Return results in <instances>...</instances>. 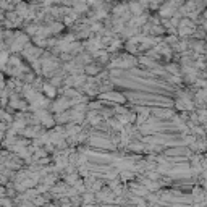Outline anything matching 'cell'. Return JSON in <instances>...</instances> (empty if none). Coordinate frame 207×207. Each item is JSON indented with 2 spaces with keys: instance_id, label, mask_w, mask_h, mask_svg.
Segmentation results:
<instances>
[{
  "instance_id": "obj_1",
  "label": "cell",
  "mask_w": 207,
  "mask_h": 207,
  "mask_svg": "<svg viewBox=\"0 0 207 207\" xmlns=\"http://www.w3.org/2000/svg\"><path fill=\"white\" fill-rule=\"evenodd\" d=\"M68 107V100L66 99H60V100L57 102V105H53V110L57 112V110H63V109H66Z\"/></svg>"
},
{
  "instance_id": "obj_2",
  "label": "cell",
  "mask_w": 207,
  "mask_h": 207,
  "mask_svg": "<svg viewBox=\"0 0 207 207\" xmlns=\"http://www.w3.org/2000/svg\"><path fill=\"white\" fill-rule=\"evenodd\" d=\"M44 91H45V94H47V96H55V87H53V86H44Z\"/></svg>"
},
{
  "instance_id": "obj_3",
  "label": "cell",
  "mask_w": 207,
  "mask_h": 207,
  "mask_svg": "<svg viewBox=\"0 0 207 207\" xmlns=\"http://www.w3.org/2000/svg\"><path fill=\"white\" fill-rule=\"evenodd\" d=\"M66 181L71 183V184H74V183L78 181V176H76V175H70V176H66Z\"/></svg>"
},
{
  "instance_id": "obj_4",
  "label": "cell",
  "mask_w": 207,
  "mask_h": 207,
  "mask_svg": "<svg viewBox=\"0 0 207 207\" xmlns=\"http://www.w3.org/2000/svg\"><path fill=\"white\" fill-rule=\"evenodd\" d=\"M92 201H94V196H92V194H84V202H86V204L92 202Z\"/></svg>"
},
{
  "instance_id": "obj_5",
  "label": "cell",
  "mask_w": 207,
  "mask_h": 207,
  "mask_svg": "<svg viewBox=\"0 0 207 207\" xmlns=\"http://www.w3.org/2000/svg\"><path fill=\"white\" fill-rule=\"evenodd\" d=\"M100 186H102L100 181H94V184H92V188H91V189H92V191H97V189H100Z\"/></svg>"
},
{
  "instance_id": "obj_6",
  "label": "cell",
  "mask_w": 207,
  "mask_h": 207,
  "mask_svg": "<svg viewBox=\"0 0 207 207\" xmlns=\"http://www.w3.org/2000/svg\"><path fill=\"white\" fill-rule=\"evenodd\" d=\"M33 204L34 202H23V204H20V207H33Z\"/></svg>"
},
{
  "instance_id": "obj_7",
  "label": "cell",
  "mask_w": 207,
  "mask_h": 207,
  "mask_svg": "<svg viewBox=\"0 0 207 207\" xmlns=\"http://www.w3.org/2000/svg\"><path fill=\"white\" fill-rule=\"evenodd\" d=\"M39 207H41V206H39Z\"/></svg>"
}]
</instances>
